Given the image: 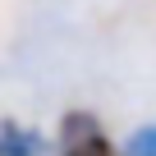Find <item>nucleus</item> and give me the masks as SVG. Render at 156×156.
<instances>
[{
    "instance_id": "nucleus-1",
    "label": "nucleus",
    "mask_w": 156,
    "mask_h": 156,
    "mask_svg": "<svg viewBox=\"0 0 156 156\" xmlns=\"http://www.w3.org/2000/svg\"><path fill=\"white\" fill-rule=\"evenodd\" d=\"M60 156H119V147L101 133V124L83 110L64 115V129H60Z\"/></svg>"
},
{
    "instance_id": "nucleus-2",
    "label": "nucleus",
    "mask_w": 156,
    "mask_h": 156,
    "mask_svg": "<svg viewBox=\"0 0 156 156\" xmlns=\"http://www.w3.org/2000/svg\"><path fill=\"white\" fill-rule=\"evenodd\" d=\"M41 151V133L19 124V119H0V156H37Z\"/></svg>"
},
{
    "instance_id": "nucleus-3",
    "label": "nucleus",
    "mask_w": 156,
    "mask_h": 156,
    "mask_svg": "<svg viewBox=\"0 0 156 156\" xmlns=\"http://www.w3.org/2000/svg\"><path fill=\"white\" fill-rule=\"evenodd\" d=\"M119 156H156V124H138L124 138V151Z\"/></svg>"
}]
</instances>
